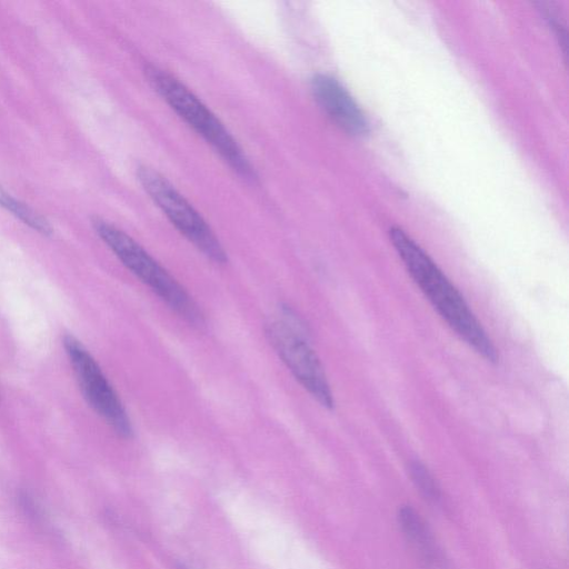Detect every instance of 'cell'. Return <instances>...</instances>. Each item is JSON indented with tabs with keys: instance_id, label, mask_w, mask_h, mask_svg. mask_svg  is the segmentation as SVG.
Masks as SVG:
<instances>
[{
	"instance_id": "obj_1",
	"label": "cell",
	"mask_w": 569,
	"mask_h": 569,
	"mask_svg": "<svg viewBox=\"0 0 569 569\" xmlns=\"http://www.w3.org/2000/svg\"><path fill=\"white\" fill-rule=\"evenodd\" d=\"M390 241L408 273L447 325L479 356L498 361V351L458 289L430 256L401 228L392 227Z\"/></svg>"
},
{
	"instance_id": "obj_2",
	"label": "cell",
	"mask_w": 569,
	"mask_h": 569,
	"mask_svg": "<svg viewBox=\"0 0 569 569\" xmlns=\"http://www.w3.org/2000/svg\"><path fill=\"white\" fill-rule=\"evenodd\" d=\"M93 227L119 261L168 308L194 328L206 326L204 313L199 305L139 242L104 220H94Z\"/></svg>"
},
{
	"instance_id": "obj_3",
	"label": "cell",
	"mask_w": 569,
	"mask_h": 569,
	"mask_svg": "<svg viewBox=\"0 0 569 569\" xmlns=\"http://www.w3.org/2000/svg\"><path fill=\"white\" fill-rule=\"evenodd\" d=\"M152 88L170 108L194 130L231 169L244 179L254 172L241 147L216 114L180 80L156 66L144 69Z\"/></svg>"
},
{
	"instance_id": "obj_4",
	"label": "cell",
	"mask_w": 569,
	"mask_h": 569,
	"mask_svg": "<svg viewBox=\"0 0 569 569\" xmlns=\"http://www.w3.org/2000/svg\"><path fill=\"white\" fill-rule=\"evenodd\" d=\"M266 336L299 385L323 408L335 407L325 368L309 342L305 322L289 307L266 325Z\"/></svg>"
},
{
	"instance_id": "obj_5",
	"label": "cell",
	"mask_w": 569,
	"mask_h": 569,
	"mask_svg": "<svg viewBox=\"0 0 569 569\" xmlns=\"http://www.w3.org/2000/svg\"><path fill=\"white\" fill-rule=\"evenodd\" d=\"M137 176L149 197L193 247L216 264L228 262L227 252L210 226L161 173L142 166Z\"/></svg>"
},
{
	"instance_id": "obj_6",
	"label": "cell",
	"mask_w": 569,
	"mask_h": 569,
	"mask_svg": "<svg viewBox=\"0 0 569 569\" xmlns=\"http://www.w3.org/2000/svg\"><path fill=\"white\" fill-rule=\"evenodd\" d=\"M63 347L87 402L119 437L130 439L133 428L128 412L94 358L73 336H64Z\"/></svg>"
},
{
	"instance_id": "obj_7",
	"label": "cell",
	"mask_w": 569,
	"mask_h": 569,
	"mask_svg": "<svg viewBox=\"0 0 569 569\" xmlns=\"http://www.w3.org/2000/svg\"><path fill=\"white\" fill-rule=\"evenodd\" d=\"M311 91L323 112L346 133L353 137L368 133L367 118L337 79L328 74H317L311 80Z\"/></svg>"
},
{
	"instance_id": "obj_8",
	"label": "cell",
	"mask_w": 569,
	"mask_h": 569,
	"mask_svg": "<svg viewBox=\"0 0 569 569\" xmlns=\"http://www.w3.org/2000/svg\"><path fill=\"white\" fill-rule=\"evenodd\" d=\"M398 520L408 541L421 558L429 565L437 563L439 556L435 540L419 513L409 506H402L399 508Z\"/></svg>"
},
{
	"instance_id": "obj_9",
	"label": "cell",
	"mask_w": 569,
	"mask_h": 569,
	"mask_svg": "<svg viewBox=\"0 0 569 569\" xmlns=\"http://www.w3.org/2000/svg\"><path fill=\"white\" fill-rule=\"evenodd\" d=\"M0 206L12 212L16 217L22 220L26 224L30 226L34 230L49 234L51 233L50 224L46 219L39 216L37 212L31 210L26 204L12 198L1 186H0Z\"/></svg>"
},
{
	"instance_id": "obj_10",
	"label": "cell",
	"mask_w": 569,
	"mask_h": 569,
	"mask_svg": "<svg viewBox=\"0 0 569 569\" xmlns=\"http://www.w3.org/2000/svg\"><path fill=\"white\" fill-rule=\"evenodd\" d=\"M410 475L416 487L419 489V491L423 495L426 499L435 503H438L440 501V489L435 478L432 477V475L429 472L425 465H422L419 461H413L410 465Z\"/></svg>"
}]
</instances>
